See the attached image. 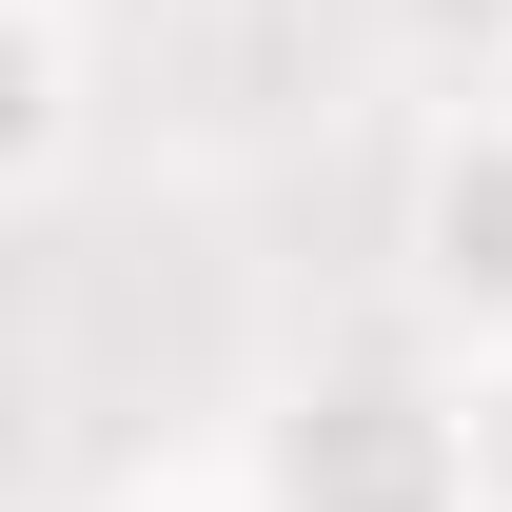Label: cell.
<instances>
[{
    "mask_svg": "<svg viewBox=\"0 0 512 512\" xmlns=\"http://www.w3.org/2000/svg\"><path fill=\"white\" fill-rule=\"evenodd\" d=\"M217 493L237 512H473V414H453V355H296V375L237 414L217 453Z\"/></svg>",
    "mask_w": 512,
    "mask_h": 512,
    "instance_id": "cell-1",
    "label": "cell"
},
{
    "mask_svg": "<svg viewBox=\"0 0 512 512\" xmlns=\"http://www.w3.org/2000/svg\"><path fill=\"white\" fill-rule=\"evenodd\" d=\"M394 276H414L434 355H512V99H453V119L414 138V178H394Z\"/></svg>",
    "mask_w": 512,
    "mask_h": 512,
    "instance_id": "cell-2",
    "label": "cell"
},
{
    "mask_svg": "<svg viewBox=\"0 0 512 512\" xmlns=\"http://www.w3.org/2000/svg\"><path fill=\"white\" fill-rule=\"evenodd\" d=\"M99 138V0H0V197L60 217Z\"/></svg>",
    "mask_w": 512,
    "mask_h": 512,
    "instance_id": "cell-3",
    "label": "cell"
},
{
    "mask_svg": "<svg viewBox=\"0 0 512 512\" xmlns=\"http://www.w3.org/2000/svg\"><path fill=\"white\" fill-rule=\"evenodd\" d=\"M453 414H473V512H512V355H453Z\"/></svg>",
    "mask_w": 512,
    "mask_h": 512,
    "instance_id": "cell-4",
    "label": "cell"
},
{
    "mask_svg": "<svg viewBox=\"0 0 512 512\" xmlns=\"http://www.w3.org/2000/svg\"><path fill=\"white\" fill-rule=\"evenodd\" d=\"M217 512H237V493H217Z\"/></svg>",
    "mask_w": 512,
    "mask_h": 512,
    "instance_id": "cell-5",
    "label": "cell"
}]
</instances>
